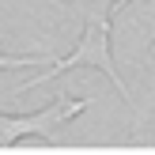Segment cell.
Returning a JSON list of instances; mask_svg holds the SVG:
<instances>
[{
	"instance_id": "7a4b0ae2",
	"label": "cell",
	"mask_w": 155,
	"mask_h": 155,
	"mask_svg": "<svg viewBox=\"0 0 155 155\" xmlns=\"http://www.w3.org/2000/svg\"><path fill=\"white\" fill-rule=\"evenodd\" d=\"M87 106H91V98H80V102H76V98H68V95H57L53 106H45V110H38V114H27V117L0 114V148H12V144H19L23 136H34V133H49L53 125L83 114Z\"/></svg>"
},
{
	"instance_id": "3957f363",
	"label": "cell",
	"mask_w": 155,
	"mask_h": 155,
	"mask_svg": "<svg viewBox=\"0 0 155 155\" xmlns=\"http://www.w3.org/2000/svg\"><path fill=\"white\" fill-rule=\"evenodd\" d=\"M34 64H49V57H4L0 53V68H34Z\"/></svg>"
},
{
	"instance_id": "6da1fadb",
	"label": "cell",
	"mask_w": 155,
	"mask_h": 155,
	"mask_svg": "<svg viewBox=\"0 0 155 155\" xmlns=\"http://www.w3.org/2000/svg\"><path fill=\"white\" fill-rule=\"evenodd\" d=\"M125 4H129V0H110L102 12H91L87 23H83V34H80V42H76V49L68 53V57H61V61H49V64H45V72L23 80L12 95H27L30 87L49 83L53 76L68 72V68H76V64H91V68H98L102 76H110V83L121 91V98L129 102V91H125V83H121L117 68H114V49H110V42H114V12H117V8H125Z\"/></svg>"
}]
</instances>
